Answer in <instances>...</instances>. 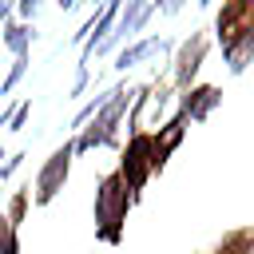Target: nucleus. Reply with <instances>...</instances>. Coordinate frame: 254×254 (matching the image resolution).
Returning <instances> with one entry per match:
<instances>
[{"label":"nucleus","mask_w":254,"mask_h":254,"mask_svg":"<svg viewBox=\"0 0 254 254\" xmlns=\"http://www.w3.org/2000/svg\"><path fill=\"white\" fill-rule=\"evenodd\" d=\"M183 135H187V119L183 115H175L171 123H163L159 131H151V171L155 175L167 167V159L175 155V147L183 143Z\"/></svg>","instance_id":"8"},{"label":"nucleus","mask_w":254,"mask_h":254,"mask_svg":"<svg viewBox=\"0 0 254 254\" xmlns=\"http://www.w3.org/2000/svg\"><path fill=\"white\" fill-rule=\"evenodd\" d=\"M24 71H28V56H16V60H12V71H8V79L0 83V95H12V87L24 79Z\"/></svg>","instance_id":"14"},{"label":"nucleus","mask_w":254,"mask_h":254,"mask_svg":"<svg viewBox=\"0 0 254 254\" xmlns=\"http://www.w3.org/2000/svg\"><path fill=\"white\" fill-rule=\"evenodd\" d=\"M163 52H171V40H167V36H147V40L123 48V52L115 56V67L127 71V67H135V64H143V60H151V56H163Z\"/></svg>","instance_id":"9"},{"label":"nucleus","mask_w":254,"mask_h":254,"mask_svg":"<svg viewBox=\"0 0 254 254\" xmlns=\"http://www.w3.org/2000/svg\"><path fill=\"white\" fill-rule=\"evenodd\" d=\"M135 103V87H127V83H115L111 87V95H107V103L75 131V155H87V151H95V147H111L115 143V131H119V119L127 115V107Z\"/></svg>","instance_id":"2"},{"label":"nucleus","mask_w":254,"mask_h":254,"mask_svg":"<svg viewBox=\"0 0 254 254\" xmlns=\"http://www.w3.org/2000/svg\"><path fill=\"white\" fill-rule=\"evenodd\" d=\"M95 238L107 246L123 242V226H127V210H131V190L123 183L119 171H107L95 187Z\"/></svg>","instance_id":"1"},{"label":"nucleus","mask_w":254,"mask_h":254,"mask_svg":"<svg viewBox=\"0 0 254 254\" xmlns=\"http://www.w3.org/2000/svg\"><path fill=\"white\" fill-rule=\"evenodd\" d=\"M218 103H222V91L214 83H190L187 91H179V115L187 123H202Z\"/></svg>","instance_id":"7"},{"label":"nucleus","mask_w":254,"mask_h":254,"mask_svg":"<svg viewBox=\"0 0 254 254\" xmlns=\"http://www.w3.org/2000/svg\"><path fill=\"white\" fill-rule=\"evenodd\" d=\"M119 175H123V183H127V190H131V198L147 187V179L155 175L151 171V131H131V139H127V147H123V159H119V167H115Z\"/></svg>","instance_id":"4"},{"label":"nucleus","mask_w":254,"mask_h":254,"mask_svg":"<svg viewBox=\"0 0 254 254\" xmlns=\"http://www.w3.org/2000/svg\"><path fill=\"white\" fill-rule=\"evenodd\" d=\"M222 60L230 64V71H234V75H242V71H246V64H254V32H250V36H242V40H234V44H226V48H222Z\"/></svg>","instance_id":"11"},{"label":"nucleus","mask_w":254,"mask_h":254,"mask_svg":"<svg viewBox=\"0 0 254 254\" xmlns=\"http://www.w3.org/2000/svg\"><path fill=\"white\" fill-rule=\"evenodd\" d=\"M56 4H60V8H64V12H67V8H75V4H79V0H56Z\"/></svg>","instance_id":"17"},{"label":"nucleus","mask_w":254,"mask_h":254,"mask_svg":"<svg viewBox=\"0 0 254 254\" xmlns=\"http://www.w3.org/2000/svg\"><path fill=\"white\" fill-rule=\"evenodd\" d=\"M206 52H210V36H206V32H190V36L179 44L175 64H171V83H175L179 91H187V87L194 83V75H198Z\"/></svg>","instance_id":"5"},{"label":"nucleus","mask_w":254,"mask_h":254,"mask_svg":"<svg viewBox=\"0 0 254 254\" xmlns=\"http://www.w3.org/2000/svg\"><path fill=\"white\" fill-rule=\"evenodd\" d=\"M71 159H75V143H71V139L44 159V167L36 171V183H32V202H36V206H48V202L64 190V183H67V175H71Z\"/></svg>","instance_id":"3"},{"label":"nucleus","mask_w":254,"mask_h":254,"mask_svg":"<svg viewBox=\"0 0 254 254\" xmlns=\"http://www.w3.org/2000/svg\"><path fill=\"white\" fill-rule=\"evenodd\" d=\"M250 32H254V0H222V12H218V20H214L218 44L226 48V44L250 36Z\"/></svg>","instance_id":"6"},{"label":"nucleus","mask_w":254,"mask_h":254,"mask_svg":"<svg viewBox=\"0 0 254 254\" xmlns=\"http://www.w3.org/2000/svg\"><path fill=\"white\" fill-rule=\"evenodd\" d=\"M0 254H20V238H16V222H8L0 214Z\"/></svg>","instance_id":"13"},{"label":"nucleus","mask_w":254,"mask_h":254,"mask_svg":"<svg viewBox=\"0 0 254 254\" xmlns=\"http://www.w3.org/2000/svg\"><path fill=\"white\" fill-rule=\"evenodd\" d=\"M254 250V230H230L210 254H250Z\"/></svg>","instance_id":"12"},{"label":"nucleus","mask_w":254,"mask_h":254,"mask_svg":"<svg viewBox=\"0 0 254 254\" xmlns=\"http://www.w3.org/2000/svg\"><path fill=\"white\" fill-rule=\"evenodd\" d=\"M198 4H210V0H198Z\"/></svg>","instance_id":"18"},{"label":"nucleus","mask_w":254,"mask_h":254,"mask_svg":"<svg viewBox=\"0 0 254 254\" xmlns=\"http://www.w3.org/2000/svg\"><path fill=\"white\" fill-rule=\"evenodd\" d=\"M0 40H4V48H8L12 56H28L32 40H36V28L24 24V20H8V24L0 28Z\"/></svg>","instance_id":"10"},{"label":"nucleus","mask_w":254,"mask_h":254,"mask_svg":"<svg viewBox=\"0 0 254 254\" xmlns=\"http://www.w3.org/2000/svg\"><path fill=\"white\" fill-rule=\"evenodd\" d=\"M16 12V0H0V28L8 24V16Z\"/></svg>","instance_id":"16"},{"label":"nucleus","mask_w":254,"mask_h":254,"mask_svg":"<svg viewBox=\"0 0 254 254\" xmlns=\"http://www.w3.org/2000/svg\"><path fill=\"white\" fill-rule=\"evenodd\" d=\"M250 254H254V250H250Z\"/></svg>","instance_id":"19"},{"label":"nucleus","mask_w":254,"mask_h":254,"mask_svg":"<svg viewBox=\"0 0 254 254\" xmlns=\"http://www.w3.org/2000/svg\"><path fill=\"white\" fill-rule=\"evenodd\" d=\"M40 4H44V0H16V12H20V20H24V24H32V16L40 12Z\"/></svg>","instance_id":"15"}]
</instances>
